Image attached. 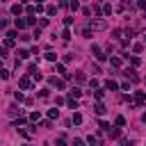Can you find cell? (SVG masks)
<instances>
[{
    "instance_id": "6da1fadb",
    "label": "cell",
    "mask_w": 146,
    "mask_h": 146,
    "mask_svg": "<svg viewBox=\"0 0 146 146\" xmlns=\"http://www.w3.org/2000/svg\"><path fill=\"white\" fill-rule=\"evenodd\" d=\"M91 52L96 55V59H98V62H105V59H107V55L103 52V48H100V46H96V43L91 46Z\"/></svg>"
},
{
    "instance_id": "7a4b0ae2",
    "label": "cell",
    "mask_w": 146,
    "mask_h": 146,
    "mask_svg": "<svg viewBox=\"0 0 146 146\" xmlns=\"http://www.w3.org/2000/svg\"><path fill=\"white\" fill-rule=\"evenodd\" d=\"M27 73H30V78H32V80H41V78H43V75H41V71H39L34 64H30V66H27Z\"/></svg>"
},
{
    "instance_id": "3957f363",
    "label": "cell",
    "mask_w": 146,
    "mask_h": 146,
    "mask_svg": "<svg viewBox=\"0 0 146 146\" xmlns=\"http://www.w3.org/2000/svg\"><path fill=\"white\" fill-rule=\"evenodd\" d=\"M105 27H107V23H105V21H100V18L89 23V30H105Z\"/></svg>"
},
{
    "instance_id": "277c9868",
    "label": "cell",
    "mask_w": 146,
    "mask_h": 146,
    "mask_svg": "<svg viewBox=\"0 0 146 146\" xmlns=\"http://www.w3.org/2000/svg\"><path fill=\"white\" fill-rule=\"evenodd\" d=\"M18 87H21V89H30V87H32V80H30L27 75H23V78L18 80Z\"/></svg>"
},
{
    "instance_id": "5b68a950",
    "label": "cell",
    "mask_w": 146,
    "mask_h": 146,
    "mask_svg": "<svg viewBox=\"0 0 146 146\" xmlns=\"http://www.w3.org/2000/svg\"><path fill=\"white\" fill-rule=\"evenodd\" d=\"M48 82H50L55 89H64V80H59V78H48Z\"/></svg>"
},
{
    "instance_id": "8992f818",
    "label": "cell",
    "mask_w": 146,
    "mask_h": 146,
    "mask_svg": "<svg viewBox=\"0 0 146 146\" xmlns=\"http://www.w3.org/2000/svg\"><path fill=\"white\" fill-rule=\"evenodd\" d=\"M125 75L130 78V82H139V75H137V71H135V68H128V71H125Z\"/></svg>"
},
{
    "instance_id": "52a82bcc",
    "label": "cell",
    "mask_w": 146,
    "mask_h": 146,
    "mask_svg": "<svg viewBox=\"0 0 146 146\" xmlns=\"http://www.w3.org/2000/svg\"><path fill=\"white\" fill-rule=\"evenodd\" d=\"M73 78H75V82H78V84L87 82V75H84V71H75V75H73Z\"/></svg>"
},
{
    "instance_id": "ba28073f",
    "label": "cell",
    "mask_w": 146,
    "mask_h": 146,
    "mask_svg": "<svg viewBox=\"0 0 146 146\" xmlns=\"http://www.w3.org/2000/svg\"><path fill=\"white\" fill-rule=\"evenodd\" d=\"M135 103H137V105H144V103H146V94H144V91H137V94H135Z\"/></svg>"
},
{
    "instance_id": "9c48e42d",
    "label": "cell",
    "mask_w": 146,
    "mask_h": 146,
    "mask_svg": "<svg viewBox=\"0 0 146 146\" xmlns=\"http://www.w3.org/2000/svg\"><path fill=\"white\" fill-rule=\"evenodd\" d=\"M7 114H9V116H21V110H18V105H11V107H7Z\"/></svg>"
},
{
    "instance_id": "30bf717a",
    "label": "cell",
    "mask_w": 146,
    "mask_h": 146,
    "mask_svg": "<svg viewBox=\"0 0 146 146\" xmlns=\"http://www.w3.org/2000/svg\"><path fill=\"white\" fill-rule=\"evenodd\" d=\"M14 25H16V30H25V27H27L25 18H16V21H14Z\"/></svg>"
},
{
    "instance_id": "8fae6325",
    "label": "cell",
    "mask_w": 146,
    "mask_h": 146,
    "mask_svg": "<svg viewBox=\"0 0 146 146\" xmlns=\"http://www.w3.org/2000/svg\"><path fill=\"white\" fill-rule=\"evenodd\" d=\"M110 64H112L114 68H121V64H123V59H121V57H110Z\"/></svg>"
},
{
    "instance_id": "7c38bea8",
    "label": "cell",
    "mask_w": 146,
    "mask_h": 146,
    "mask_svg": "<svg viewBox=\"0 0 146 146\" xmlns=\"http://www.w3.org/2000/svg\"><path fill=\"white\" fill-rule=\"evenodd\" d=\"M66 103H68V107H71V110H78V98H73L71 94H68V98H66Z\"/></svg>"
},
{
    "instance_id": "4fadbf2b",
    "label": "cell",
    "mask_w": 146,
    "mask_h": 146,
    "mask_svg": "<svg viewBox=\"0 0 146 146\" xmlns=\"http://www.w3.org/2000/svg\"><path fill=\"white\" fill-rule=\"evenodd\" d=\"M94 112H96V114H98V116H100V114H105V105H103V103H100V100H98V103H96V105H94Z\"/></svg>"
},
{
    "instance_id": "5bb4252c",
    "label": "cell",
    "mask_w": 146,
    "mask_h": 146,
    "mask_svg": "<svg viewBox=\"0 0 146 146\" xmlns=\"http://www.w3.org/2000/svg\"><path fill=\"white\" fill-rule=\"evenodd\" d=\"M107 135H110V139H119L121 137V130L119 128H112V130H107Z\"/></svg>"
},
{
    "instance_id": "9a60e30c",
    "label": "cell",
    "mask_w": 146,
    "mask_h": 146,
    "mask_svg": "<svg viewBox=\"0 0 146 146\" xmlns=\"http://www.w3.org/2000/svg\"><path fill=\"white\" fill-rule=\"evenodd\" d=\"M105 87H107L110 91H116V89H119V84H116L114 80H107V82H105Z\"/></svg>"
},
{
    "instance_id": "2e32d148",
    "label": "cell",
    "mask_w": 146,
    "mask_h": 146,
    "mask_svg": "<svg viewBox=\"0 0 146 146\" xmlns=\"http://www.w3.org/2000/svg\"><path fill=\"white\" fill-rule=\"evenodd\" d=\"M68 7H71L73 11H78V9H80V2H78V0H68Z\"/></svg>"
},
{
    "instance_id": "e0dca14e",
    "label": "cell",
    "mask_w": 146,
    "mask_h": 146,
    "mask_svg": "<svg viewBox=\"0 0 146 146\" xmlns=\"http://www.w3.org/2000/svg\"><path fill=\"white\" fill-rule=\"evenodd\" d=\"M21 11H23L21 5H14V7H11V14H14V16H21Z\"/></svg>"
},
{
    "instance_id": "ac0fdd59",
    "label": "cell",
    "mask_w": 146,
    "mask_h": 146,
    "mask_svg": "<svg viewBox=\"0 0 146 146\" xmlns=\"http://www.w3.org/2000/svg\"><path fill=\"white\" fill-rule=\"evenodd\" d=\"M55 11H57L55 5H48V7H46V14H48V16H55Z\"/></svg>"
},
{
    "instance_id": "d6986e66",
    "label": "cell",
    "mask_w": 146,
    "mask_h": 146,
    "mask_svg": "<svg viewBox=\"0 0 146 146\" xmlns=\"http://www.w3.org/2000/svg\"><path fill=\"white\" fill-rule=\"evenodd\" d=\"M73 123H75V125H80V123H82V114H80V112H75V114H73Z\"/></svg>"
},
{
    "instance_id": "ffe728a7",
    "label": "cell",
    "mask_w": 146,
    "mask_h": 146,
    "mask_svg": "<svg viewBox=\"0 0 146 146\" xmlns=\"http://www.w3.org/2000/svg\"><path fill=\"white\" fill-rule=\"evenodd\" d=\"M43 57H46V59H48V62H55V57H57V55H55V52H50V50H48V52H43Z\"/></svg>"
},
{
    "instance_id": "44dd1931",
    "label": "cell",
    "mask_w": 146,
    "mask_h": 146,
    "mask_svg": "<svg viewBox=\"0 0 146 146\" xmlns=\"http://www.w3.org/2000/svg\"><path fill=\"white\" fill-rule=\"evenodd\" d=\"M114 123H116L119 128H121V125H125V116H116V119H114Z\"/></svg>"
},
{
    "instance_id": "7402d4cb",
    "label": "cell",
    "mask_w": 146,
    "mask_h": 146,
    "mask_svg": "<svg viewBox=\"0 0 146 146\" xmlns=\"http://www.w3.org/2000/svg\"><path fill=\"white\" fill-rule=\"evenodd\" d=\"M25 23H27V25H36V18H34V16H30V14H27V18H25Z\"/></svg>"
},
{
    "instance_id": "603a6c76",
    "label": "cell",
    "mask_w": 146,
    "mask_h": 146,
    "mask_svg": "<svg viewBox=\"0 0 146 146\" xmlns=\"http://www.w3.org/2000/svg\"><path fill=\"white\" fill-rule=\"evenodd\" d=\"M141 50H144V43H135L132 46V52H141Z\"/></svg>"
},
{
    "instance_id": "cb8c5ba5",
    "label": "cell",
    "mask_w": 146,
    "mask_h": 146,
    "mask_svg": "<svg viewBox=\"0 0 146 146\" xmlns=\"http://www.w3.org/2000/svg\"><path fill=\"white\" fill-rule=\"evenodd\" d=\"M16 55H18V57H21V59H25V57H30V50H18V52H16Z\"/></svg>"
},
{
    "instance_id": "d4e9b609",
    "label": "cell",
    "mask_w": 146,
    "mask_h": 146,
    "mask_svg": "<svg viewBox=\"0 0 146 146\" xmlns=\"http://www.w3.org/2000/svg\"><path fill=\"white\" fill-rule=\"evenodd\" d=\"M71 96H73V98H80V96H82V91H80L78 87H73V91H71Z\"/></svg>"
},
{
    "instance_id": "484cf974",
    "label": "cell",
    "mask_w": 146,
    "mask_h": 146,
    "mask_svg": "<svg viewBox=\"0 0 146 146\" xmlns=\"http://www.w3.org/2000/svg\"><path fill=\"white\" fill-rule=\"evenodd\" d=\"M94 96H96V100H100V98L105 96V91H103V89H96V91H94Z\"/></svg>"
},
{
    "instance_id": "4316f807",
    "label": "cell",
    "mask_w": 146,
    "mask_h": 146,
    "mask_svg": "<svg viewBox=\"0 0 146 146\" xmlns=\"http://www.w3.org/2000/svg\"><path fill=\"white\" fill-rule=\"evenodd\" d=\"M0 78H2V80H9V71H7V68H0Z\"/></svg>"
},
{
    "instance_id": "83f0119b",
    "label": "cell",
    "mask_w": 146,
    "mask_h": 146,
    "mask_svg": "<svg viewBox=\"0 0 146 146\" xmlns=\"http://www.w3.org/2000/svg\"><path fill=\"white\" fill-rule=\"evenodd\" d=\"M103 14L110 16V14H112V5H103Z\"/></svg>"
},
{
    "instance_id": "f1b7e54d",
    "label": "cell",
    "mask_w": 146,
    "mask_h": 146,
    "mask_svg": "<svg viewBox=\"0 0 146 146\" xmlns=\"http://www.w3.org/2000/svg\"><path fill=\"white\" fill-rule=\"evenodd\" d=\"M5 48H14V39L7 36V39H5Z\"/></svg>"
},
{
    "instance_id": "f546056e",
    "label": "cell",
    "mask_w": 146,
    "mask_h": 146,
    "mask_svg": "<svg viewBox=\"0 0 146 146\" xmlns=\"http://www.w3.org/2000/svg\"><path fill=\"white\" fill-rule=\"evenodd\" d=\"M39 98L46 100V98H48V89H41V91H39Z\"/></svg>"
},
{
    "instance_id": "4dcf8cb0",
    "label": "cell",
    "mask_w": 146,
    "mask_h": 146,
    "mask_svg": "<svg viewBox=\"0 0 146 146\" xmlns=\"http://www.w3.org/2000/svg\"><path fill=\"white\" fill-rule=\"evenodd\" d=\"M30 119H32V121H36V123H39V119H41V114H39V112H32V114H30Z\"/></svg>"
},
{
    "instance_id": "1f68e13d",
    "label": "cell",
    "mask_w": 146,
    "mask_h": 146,
    "mask_svg": "<svg viewBox=\"0 0 146 146\" xmlns=\"http://www.w3.org/2000/svg\"><path fill=\"white\" fill-rule=\"evenodd\" d=\"M7 36H9V39H16V36H18V32H16V30H9V32H7Z\"/></svg>"
},
{
    "instance_id": "d6a6232c",
    "label": "cell",
    "mask_w": 146,
    "mask_h": 146,
    "mask_svg": "<svg viewBox=\"0 0 146 146\" xmlns=\"http://www.w3.org/2000/svg\"><path fill=\"white\" fill-rule=\"evenodd\" d=\"M62 39H64V41H68V39H71V32H68V30H64V32H62Z\"/></svg>"
},
{
    "instance_id": "836d02e7",
    "label": "cell",
    "mask_w": 146,
    "mask_h": 146,
    "mask_svg": "<svg viewBox=\"0 0 146 146\" xmlns=\"http://www.w3.org/2000/svg\"><path fill=\"white\" fill-rule=\"evenodd\" d=\"M48 116H50V119H57V116H59V112H57V110H50V112H48Z\"/></svg>"
},
{
    "instance_id": "e575fe53",
    "label": "cell",
    "mask_w": 146,
    "mask_h": 146,
    "mask_svg": "<svg viewBox=\"0 0 146 146\" xmlns=\"http://www.w3.org/2000/svg\"><path fill=\"white\" fill-rule=\"evenodd\" d=\"M100 130H105V132H107V130H110V123H107V121H100Z\"/></svg>"
},
{
    "instance_id": "d590c367",
    "label": "cell",
    "mask_w": 146,
    "mask_h": 146,
    "mask_svg": "<svg viewBox=\"0 0 146 146\" xmlns=\"http://www.w3.org/2000/svg\"><path fill=\"white\" fill-rule=\"evenodd\" d=\"M14 96H16V100H18V103H21V100H25V96H23V94H21V91H16V94H14Z\"/></svg>"
},
{
    "instance_id": "8d00e7d4",
    "label": "cell",
    "mask_w": 146,
    "mask_h": 146,
    "mask_svg": "<svg viewBox=\"0 0 146 146\" xmlns=\"http://www.w3.org/2000/svg\"><path fill=\"white\" fill-rule=\"evenodd\" d=\"M5 27H7V18H2V16H0V30H5Z\"/></svg>"
},
{
    "instance_id": "74e56055",
    "label": "cell",
    "mask_w": 146,
    "mask_h": 146,
    "mask_svg": "<svg viewBox=\"0 0 146 146\" xmlns=\"http://www.w3.org/2000/svg\"><path fill=\"white\" fill-rule=\"evenodd\" d=\"M59 7H68V0H59Z\"/></svg>"
},
{
    "instance_id": "f35d334b",
    "label": "cell",
    "mask_w": 146,
    "mask_h": 146,
    "mask_svg": "<svg viewBox=\"0 0 146 146\" xmlns=\"http://www.w3.org/2000/svg\"><path fill=\"white\" fill-rule=\"evenodd\" d=\"M141 123H146V112H144V114H141Z\"/></svg>"
},
{
    "instance_id": "ab89813d",
    "label": "cell",
    "mask_w": 146,
    "mask_h": 146,
    "mask_svg": "<svg viewBox=\"0 0 146 146\" xmlns=\"http://www.w3.org/2000/svg\"><path fill=\"white\" fill-rule=\"evenodd\" d=\"M123 5H130V0H123Z\"/></svg>"
},
{
    "instance_id": "60d3db41",
    "label": "cell",
    "mask_w": 146,
    "mask_h": 146,
    "mask_svg": "<svg viewBox=\"0 0 146 146\" xmlns=\"http://www.w3.org/2000/svg\"><path fill=\"white\" fill-rule=\"evenodd\" d=\"M0 68H2V57H0Z\"/></svg>"
},
{
    "instance_id": "b9f144b4",
    "label": "cell",
    "mask_w": 146,
    "mask_h": 146,
    "mask_svg": "<svg viewBox=\"0 0 146 146\" xmlns=\"http://www.w3.org/2000/svg\"><path fill=\"white\" fill-rule=\"evenodd\" d=\"M36 2H39V5H41V2H43V0H36Z\"/></svg>"
},
{
    "instance_id": "7bdbcfd3",
    "label": "cell",
    "mask_w": 146,
    "mask_h": 146,
    "mask_svg": "<svg viewBox=\"0 0 146 146\" xmlns=\"http://www.w3.org/2000/svg\"><path fill=\"white\" fill-rule=\"evenodd\" d=\"M0 2H7V0H0Z\"/></svg>"
}]
</instances>
